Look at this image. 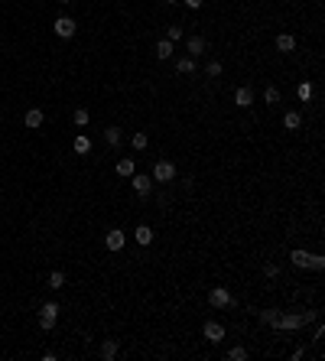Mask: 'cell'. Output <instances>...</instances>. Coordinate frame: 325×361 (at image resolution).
I'll return each instance as SVG.
<instances>
[{"label": "cell", "mask_w": 325, "mask_h": 361, "mask_svg": "<svg viewBox=\"0 0 325 361\" xmlns=\"http://www.w3.org/2000/svg\"><path fill=\"white\" fill-rule=\"evenodd\" d=\"M260 319L264 322H270L273 329H302L306 322H315L319 319V312H273V309H267V312H260Z\"/></svg>", "instance_id": "obj_1"}, {"label": "cell", "mask_w": 325, "mask_h": 361, "mask_svg": "<svg viewBox=\"0 0 325 361\" xmlns=\"http://www.w3.org/2000/svg\"><path fill=\"white\" fill-rule=\"evenodd\" d=\"M289 260H293L296 267H306V270H325V257H322V254H309V251H293V254H289Z\"/></svg>", "instance_id": "obj_2"}, {"label": "cell", "mask_w": 325, "mask_h": 361, "mask_svg": "<svg viewBox=\"0 0 325 361\" xmlns=\"http://www.w3.org/2000/svg\"><path fill=\"white\" fill-rule=\"evenodd\" d=\"M55 319H59V306L55 303H46L43 309H39V329H55Z\"/></svg>", "instance_id": "obj_3"}, {"label": "cell", "mask_w": 325, "mask_h": 361, "mask_svg": "<svg viewBox=\"0 0 325 361\" xmlns=\"http://www.w3.org/2000/svg\"><path fill=\"white\" fill-rule=\"evenodd\" d=\"M208 303H211V306H218V309H231V306H234V296L228 293L225 287H215V290L208 293Z\"/></svg>", "instance_id": "obj_4"}, {"label": "cell", "mask_w": 325, "mask_h": 361, "mask_svg": "<svg viewBox=\"0 0 325 361\" xmlns=\"http://www.w3.org/2000/svg\"><path fill=\"white\" fill-rule=\"evenodd\" d=\"M169 179H176V166H172L169 159H160V163L153 166V183H169Z\"/></svg>", "instance_id": "obj_5"}, {"label": "cell", "mask_w": 325, "mask_h": 361, "mask_svg": "<svg viewBox=\"0 0 325 361\" xmlns=\"http://www.w3.org/2000/svg\"><path fill=\"white\" fill-rule=\"evenodd\" d=\"M75 30H78V26H75V20H72V17H59V20H55V36L72 39V36H75Z\"/></svg>", "instance_id": "obj_6"}, {"label": "cell", "mask_w": 325, "mask_h": 361, "mask_svg": "<svg viewBox=\"0 0 325 361\" xmlns=\"http://www.w3.org/2000/svg\"><path fill=\"white\" fill-rule=\"evenodd\" d=\"M124 241H127V234H124L121 228H111V231L104 234V244H107V251H124Z\"/></svg>", "instance_id": "obj_7"}, {"label": "cell", "mask_w": 325, "mask_h": 361, "mask_svg": "<svg viewBox=\"0 0 325 361\" xmlns=\"http://www.w3.org/2000/svg\"><path fill=\"white\" fill-rule=\"evenodd\" d=\"M202 335L208 338V342H221V338H225V325H221V322H205L202 325Z\"/></svg>", "instance_id": "obj_8"}, {"label": "cell", "mask_w": 325, "mask_h": 361, "mask_svg": "<svg viewBox=\"0 0 325 361\" xmlns=\"http://www.w3.org/2000/svg\"><path fill=\"white\" fill-rule=\"evenodd\" d=\"M130 183H134L137 196H150V189H153V183H150V176H143V172H134V176H130Z\"/></svg>", "instance_id": "obj_9"}, {"label": "cell", "mask_w": 325, "mask_h": 361, "mask_svg": "<svg viewBox=\"0 0 325 361\" xmlns=\"http://www.w3.org/2000/svg\"><path fill=\"white\" fill-rule=\"evenodd\" d=\"M234 104H238V108H251L254 104V92L251 88H238V92H234Z\"/></svg>", "instance_id": "obj_10"}, {"label": "cell", "mask_w": 325, "mask_h": 361, "mask_svg": "<svg viewBox=\"0 0 325 361\" xmlns=\"http://www.w3.org/2000/svg\"><path fill=\"white\" fill-rule=\"evenodd\" d=\"M137 172V166H134V159L130 156H124V159H117V176H124V179H130Z\"/></svg>", "instance_id": "obj_11"}, {"label": "cell", "mask_w": 325, "mask_h": 361, "mask_svg": "<svg viewBox=\"0 0 325 361\" xmlns=\"http://www.w3.org/2000/svg\"><path fill=\"white\" fill-rule=\"evenodd\" d=\"M72 150H75V153H78V156L91 153V140H88L85 134H78V137H75V140H72Z\"/></svg>", "instance_id": "obj_12"}, {"label": "cell", "mask_w": 325, "mask_h": 361, "mask_svg": "<svg viewBox=\"0 0 325 361\" xmlns=\"http://www.w3.org/2000/svg\"><path fill=\"white\" fill-rule=\"evenodd\" d=\"M101 358H104V361H114L117 358V338H104V345H101Z\"/></svg>", "instance_id": "obj_13"}, {"label": "cell", "mask_w": 325, "mask_h": 361, "mask_svg": "<svg viewBox=\"0 0 325 361\" xmlns=\"http://www.w3.org/2000/svg\"><path fill=\"white\" fill-rule=\"evenodd\" d=\"M134 238H137V244H143V247H147L150 241H153V231H150V225H140V228L134 231Z\"/></svg>", "instance_id": "obj_14"}, {"label": "cell", "mask_w": 325, "mask_h": 361, "mask_svg": "<svg viewBox=\"0 0 325 361\" xmlns=\"http://www.w3.org/2000/svg\"><path fill=\"white\" fill-rule=\"evenodd\" d=\"M43 121H46V117H43V111H36V108H33V111H26V127H33V130H36V127H43Z\"/></svg>", "instance_id": "obj_15"}, {"label": "cell", "mask_w": 325, "mask_h": 361, "mask_svg": "<svg viewBox=\"0 0 325 361\" xmlns=\"http://www.w3.org/2000/svg\"><path fill=\"white\" fill-rule=\"evenodd\" d=\"M205 52V39L202 36H189V55L195 59V55H202Z\"/></svg>", "instance_id": "obj_16"}, {"label": "cell", "mask_w": 325, "mask_h": 361, "mask_svg": "<svg viewBox=\"0 0 325 361\" xmlns=\"http://www.w3.org/2000/svg\"><path fill=\"white\" fill-rule=\"evenodd\" d=\"M299 124H302V114H299V111H289V114L283 117V127H286V130H296Z\"/></svg>", "instance_id": "obj_17"}, {"label": "cell", "mask_w": 325, "mask_h": 361, "mask_svg": "<svg viewBox=\"0 0 325 361\" xmlns=\"http://www.w3.org/2000/svg\"><path fill=\"white\" fill-rule=\"evenodd\" d=\"M176 68H179L182 75L195 72V59H192V55H182V59H176Z\"/></svg>", "instance_id": "obj_18"}, {"label": "cell", "mask_w": 325, "mask_h": 361, "mask_svg": "<svg viewBox=\"0 0 325 361\" xmlns=\"http://www.w3.org/2000/svg\"><path fill=\"white\" fill-rule=\"evenodd\" d=\"M293 46H296L293 36H286V33H283V36H276V49H280V52H293Z\"/></svg>", "instance_id": "obj_19"}, {"label": "cell", "mask_w": 325, "mask_h": 361, "mask_svg": "<svg viewBox=\"0 0 325 361\" xmlns=\"http://www.w3.org/2000/svg\"><path fill=\"white\" fill-rule=\"evenodd\" d=\"M172 55V43L169 39H160V43H156V59H169Z\"/></svg>", "instance_id": "obj_20"}, {"label": "cell", "mask_w": 325, "mask_h": 361, "mask_svg": "<svg viewBox=\"0 0 325 361\" xmlns=\"http://www.w3.org/2000/svg\"><path fill=\"white\" fill-rule=\"evenodd\" d=\"M65 287V274H62V270H52L49 274V290H62Z\"/></svg>", "instance_id": "obj_21"}, {"label": "cell", "mask_w": 325, "mask_h": 361, "mask_svg": "<svg viewBox=\"0 0 325 361\" xmlns=\"http://www.w3.org/2000/svg\"><path fill=\"white\" fill-rule=\"evenodd\" d=\"M296 95H299V101H309L315 95V88H312V81H302L299 88H296Z\"/></svg>", "instance_id": "obj_22"}, {"label": "cell", "mask_w": 325, "mask_h": 361, "mask_svg": "<svg viewBox=\"0 0 325 361\" xmlns=\"http://www.w3.org/2000/svg\"><path fill=\"white\" fill-rule=\"evenodd\" d=\"M104 140L111 143V147H117V143H121V127H107L104 130Z\"/></svg>", "instance_id": "obj_23"}, {"label": "cell", "mask_w": 325, "mask_h": 361, "mask_svg": "<svg viewBox=\"0 0 325 361\" xmlns=\"http://www.w3.org/2000/svg\"><path fill=\"white\" fill-rule=\"evenodd\" d=\"M72 121L78 124V127H85V124H88V111H85V108H75V111H72Z\"/></svg>", "instance_id": "obj_24"}, {"label": "cell", "mask_w": 325, "mask_h": 361, "mask_svg": "<svg viewBox=\"0 0 325 361\" xmlns=\"http://www.w3.org/2000/svg\"><path fill=\"white\" fill-rule=\"evenodd\" d=\"M130 143H134V150H147L150 137H147V134H134V137H130Z\"/></svg>", "instance_id": "obj_25"}, {"label": "cell", "mask_w": 325, "mask_h": 361, "mask_svg": "<svg viewBox=\"0 0 325 361\" xmlns=\"http://www.w3.org/2000/svg\"><path fill=\"white\" fill-rule=\"evenodd\" d=\"M264 101H267V104H276V101H280V88H273V85H270V88L264 92Z\"/></svg>", "instance_id": "obj_26"}, {"label": "cell", "mask_w": 325, "mask_h": 361, "mask_svg": "<svg viewBox=\"0 0 325 361\" xmlns=\"http://www.w3.org/2000/svg\"><path fill=\"white\" fill-rule=\"evenodd\" d=\"M205 75H208V78H218L221 75V62H208V65H205Z\"/></svg>", "instance_id": "obj_27"}, {"label": "cell", "mask_w": 325, "mask_h": 361, "mask_svg": "<svg viewBox=\"0 0 325 361\" xmlns=\"http://www.w3.org/2000/svg\"><path fill=\"white\" fill-rule=\"evenodd\" d=\"M166 39H169V43H179V39H182V26H169Z\"/></svg>", "instance_id": "obj_28"}, {"label": "cell", "mask_w": 325, "mask_h": 361, "mask_svg": "<svg viewBox=\"0 0 325 361\" xmlns=\"http://www.w3.org/2000/svg\"><path fill=\"white\" fill-rule=\"evenodd\" d=\"M228 358H231V361H244L247 358V348H231V351H228Z\"/></svg>", "instance_id": "obj_29"}, {"label": "cell", "mask_w": 325, "mask_h": 361, "mask_svg": "<svg viewBox=\"0 0 325 361\" xmlns=\"http://www.w3.org/2000/svg\"><path fill=\"white\" fill-rule=\"evenodd\" d=\"M202 4H205V0H185V7H192V10H198Z\"/></svg>", "instance_id": "obj_30"}, {"label": "cell", "mask_w": 325, "mask_h": 361, "mask_svg": "<svg viewBox=\"0 0 325 361\" xmlns=\"http://www.w3.org/2000/svg\"><path fill=\"white\" fill-rule=\"evenodd\" d=\"M55 4H68V0H55Z\"/></svg>", "instance_id": "obj_31"}, {"label": "cell", "mask_w": 325, "mask_h": 361, "mask_svg": "<svg viewBox=\"0 0 325 361\" xmlns=\"http://www.w3.org/2000/svg\"><path fill=\"white\" fill-rule=\"evenodd\" d=\"M166 4H176V0H166Z\"/></svg>", "instance_id": "obj_32"}]
</instances>
